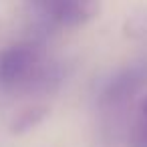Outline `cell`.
I'll return each mask as SVG.
<instances>
[{"label": "cell", "mask_w": 147, "mask_h": 147, "mask_svg": "<svg viewBox=\"0 0 147 147\" xmlns=\"http://www.w3.org/2000/svg\"><path fill=\"white\" fill-rule=\"evenodd\" d=\"M131 147H147V97L141 101L137 117L131 127V137H129Z\"/></svg>", "instance_id": "obj_4"}, {"label": "cell", "mask_w": 147, "mask_h": 147, "mask_svg": "<svg viewBox=\"0 0 147 147\" xmlns=\"http://www.w3.org/2000/svg\"><path fill=\"white\" fill-rule=\"evenodd\" d=\"M147 85V59L133 61L125 69H121L101 93L99 105L103 109H117L127 105L143 87Z\"/></svg>", "instance_id": "obj_3"}, {"label": "cell", "mask_w": 147, "mask_h": 147, "mask_svg": "<svg viewBox=\"0 0 147 147\" xmlns=\"http://www.w3.org/2000/svg\"><path fill=\"white\" fill-rule=\"evenodd\" d=\"M45 117H47V107H30V109H24L12 121V133H24V131L36 127Z\"/></svg>", "instance_id": "obj_5"}, {"label": "cell", "mask_w": 147, "mask_h": 147, "mask_svg": "<svg viewBox=\"0 0 147 147\" xmlns=\"http://www.w3.org/2000/svg\"><path fill=\"white\" fill-rule=\"evenodd\" d=\"M30 8L47 22L75 28L97 16V0H28Z\"/></svg>", "instance_id": "obj_2"}, {"label": "cell", "mask_w": 147, "mask_h": 147, "mask_svg": "<svg viewBox=\"0 0 147 147\" xmlns=\"http://www.w3.org/2000/svg\"><path fill=\"white\" fill-rule=\"evenodd\" d=\"M59 73L45 61L36 42H16L0 51V89L2 91H51Z\"/></svg>", "instance_id": "obj_1"}]
</instances>
